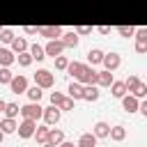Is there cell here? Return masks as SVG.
Returning <instances> with one entry per match:
<instances>
[{"label": "cell", "mask_w": 147, "mask_h": 147, "mask_svg": "<svg viewBox=\"0 0 147 147\" xmlns=\"http://www.w3.org/2000/svg\"><path fill=\"white\" fill-rule=\"evenodd\" d=\"M25 94H28V99H30V101H39V99H41V94H44V87H39V85L34 83L32 87H28V92H25Z\"/></svg>", "instance_id": "obj_27"}, {"label": "cell", "mask_w": 147, "mask_h": 147, "mask_svg": "<svg viewBox=\"0 0 147 147\" xmlns=\"http://www.w3.org/2000/svg\"><path fill=\"white\" fill-rule=\"evenodd\" d=\"M48 142H53V145L64 142V131H62V129H51V133H48Z\"/></svg>", "instance_id": "obj_28"}, {"label": "cell", "mask_w": 147, "mask_h": 147, "mask_svg": "<svg viewBox=\"0 0 147 147\" xmlns=\"http://www.w3.org/2000/svg\"><path fill=\"white\" fill-rule=\"evenodd\" d=\"M23 32H25V34H39V25H37V28H34V25H25Z\"/></svg>", "instance_id": "obj_39"}, {"label": "cell", "mask_w": 147, "mask_h": 147, "mask_svg": "<svg viewBox=\"0 0 147 147\" xmlns=\"http://www.w3.org/2000/svg\"><path fill=\"white\" fill-rule=\"evenodd\" d=\"M39 34L46 37V39H60L64 32L60 25H39Z\"/></svg>", "instance_id": "obj_10"}, {"label": "cell", "mask_w": 147, "mask_h": 147, "mask_svg": "<svg viewBox=\"0 0 147 147\" xmlns=\"http://www.w3.org/2000/svg\"><path fill=\"white\" fill-rule=\"evenodd\" d=\"M92 133H94L96 138H108V136H110V124L103 122V119H99V122L92 126Z\"/></svg>", "instance_id": "obj_14"}, {"label": "cell", "mask_w": 147, "mask_h": 147, "mask_svg": "<svg viewBox=\"0 0 147 147\" xmlns=\"http://www.w3.org/2000/svg\"><path fill=\"white\" fill-rule=\"evenodd\" d=\"M138 80H140V78H138V76H136V74H131V76H129V78H126V80H124V83H126V90H129V92H131V90H133V87H136V83H138Z\"/></svg>", "instance_id": "obj_38"}, {"label": "cell", "mask_w": 147, "mask_h": 147, "mask_svg": "<svg viewBox=\"0 0 147 147\" xmlns=\"http://www.w3.org/2000/svg\"><path fill=\"white\" fill-rule=\"evenodd\" d=\"M14 76H16V74H11L9 67H0V85H9Z\"/></svg>", "instance_id": "obj_30"}, {"label": "cell", "mask_w": 147, "mask_h": 147, "mask_svg": "<svg viewBox=\"0 0 147 147\" xmlns=\"http://www.w3.org/2000/svg\"><path fill=\"white\" fill-rule=\"evenodd\" d=\"M76 145H78V147H96V136H94V133H83Z\"/></svg>", "instance_id": "obj_21"}, {"label": "cell", "mask_w": 147, "mask_h": 147, "mask_svg": "<svg viewBox=\"0 0 147 147\" xmlns=\"http://www.w3.org/2000/svg\"><path fill=\"white\" fill-rule=\"evenodd\" d=\"M28 51L32 53V57H34L37 62H41V60L46 57V48H44V46H39V44H32V46H30Z\"/></svg>", "instance_id": "obj_25"}, {"label": "cell", "mask_w": 147, "mask_h": 147, "mask_svg": "<svg viewBox=\"0 0 147 147\" xmlns=\"http://www.w3.org/2000/svg\"><path fill=\"white\" fill-rule=\"evenodd\" d=\"M34 83H37L39 87L48 90V87L55 85V76H53L48 69H37V74H34Z\"/></svg>", "instance_id": "obj_3"}, {"label": "cell", "mask_w": 147, "mask_h": 147, "mask_svg": "<svg viewBox=\"0 0 147 147\" xmlns=\"http://www.w3.org/2000/svg\"><path fill=\"white\" fill-rule=\"evenodd\" d=\"M110 140H115V142H122L124 138H126V129L122 126V124H115V126H110V136H108Z\"/></svg>", "instance_id": "obj_19"}, {"label": "cell", "mask_w": 147, "mask_h": 147, "mask_svg": "<svg viewBox=\"0 0 147 147\" xmlns=\"http://www.w3.org/2000/svg\"><path fill=\"white\" fill-rule=\"evenodd\" d=\"M136 30L138 28H133V25H117V32L122 37H136Z\"/></svg>", "instance_id": "obj_32"}, {"label": "cell", "mask_w": 147, "mask_h": 147, "mask_svg": "<svg viewBox=\"0 0 147 147\" xmlns=\"http://www.w3.org/2000/svg\"><path fill=\"white\" fill-rule=\"evenodd\" d=\"M60 117H62V110H60V106H48V108H44V122L48 124V126H53V124H57L60 122Z\"/></svg>", "instance_id": "obj_5"}, {"label": "cell", "mask_w": 147, "mask_h": 147, "mask_svg": "<svg viewBox=\"0 0 147 147\" xmlns=\"http://www.w3.org/2000/svg\"><path fill=\"white\" fill-rule=\"evenodd\" d=\"M44 48H46V55H51V57L55 60L57 55H62V51H64L67 46H64L62 39H48V44H46Z\"/></svg>", "instance_id": "obj_7"}, {"label": "cell", "mask_w": 147, "mask_h": 147, "mask_svg": "<svg viewBox=\"0 0 147 147\" xmlns=\"http://www.w3.org/2000/svg\"><path fill=\"white\" fill-rule=\"evenodd\" d=\"M103 69H108V71H115L119 64H122V57H119V53H115V51H110V53H106L103 55Z\"/></svg>", "instance_id": "obj_8"}, {"label": "cell", "mask_w": 147, "mask_h": 147, "mask_svg": "<svg viewBox=\"0 0 147 147\" xmlns=\"http://www.w3.org/2000/svg\"><path fill=\"white\" fill-rule=\"evenodd\" d=\"M110 94H113L115 99H122L124 94H129V90H126V83H124V80H115V83L110 85Z\"/></svg>", "instance_id": "obj_16"}, {"label": "cell", "mask_w": 147, "mask_h": 147, "mask_svg": "<svg viewBox=\"0 0 147 147\" xmlns=\"http://www.w3.org/2000/svg\"><path fill=\"white\" fill-rule=\"evenodd\" d=\"M122 108L126 113H140V99L133 94H124L122 96Z\"/></svg>", "instance_id": "obj_9"}, {"label": "cell", "mask_w": 147, "mask_h": 147, "mask_svg": "<svg viewBox=\"0 0 147 147\" xmlns=\"http://www.w3.org/2000/svg\"><path fill=\"white\" fill-rule=\"evenodd\" d=\"M113 83H115V78H113V71H108V69L99 71V76H96V85H99V87H110Z\"/></svg>", "instance_id": "obj_15"}, {"label": "cell", "mask_w": 147, "mask_h": 147, "mask_svg": "<svg viewBox=\"0 0 147 147\" xmlns=\"http://www.w3.org/2000/svg\"><path fill=\"white\" fill-rule=\"evenodd\" d=\"M14 41V32L9 28H2L0 30V44H11Z\"/></svg>", "instance_id": "obj_34"}, {"label": "cell", "mask_w": 147, "mask_h": 147, "mask_svg": "<svg viewBox=\"0 0 147 147\" xmlns=\"http://www.w3.org/2000/svg\"><path fill=\"white\" fill-rule=\"evenodd\" d=\"M34 131H37V119H23L18 122V138L28 140V138H34Z\"/></svg>", "instance_id": "obj_4"}, {"label": "cell", "mask_w": 147, "mask_h": 147, "mask_svg": "<svg viewBox=\"0 0 147 147\" xmlns=\"http://www.w3.org/2000/svg\"><path fill=\"white\" fill-rule=\"evenodd\" d=\"M96 30H99V32H101V34H108V32H110V28H108V25H99V28H96Z\"/></svg>", "instance_id": "obj_42"}, {"label": "cell", "mask_w": 147, "mask_h": 147, "mask_svg": "<svg viewBox=\"0 0 147 147\" xmlns=\"http://www.w3.org/2000/svg\"><path fill=\"white\" fill-rule=\"evenodd\" d=\"M9 90L14 94H25L28 92V78L25 76H14L11 83H9Z\"/></svg>", "instance_id": "obj_11"}, {"label": "cell", "mask_w": 147, "mask_h": 147, "mask_svg": "<svg viewBox=\"0 0 147 147\" xmlns=\"http://www.w3.org/2000/svg\"><path fill=\"white\" fill-rule=\"evenodd\" d=\"M80 69H83V62H76V60H74V62H69V67H67V71H69V74L74 76V80L78 78V74H80Z\"/></svg>", "instance_id": "obj_33"}, {"label": "cell", "mask_w": 147, "mask_h": 147, "mask_svg": "<svg viewBox=\"0 0 147 147\" xmlns=\"http://www.w3.org/2000/svg\"><path fill=\"white\" fill-rule=\"evenodd\" d=\"M129 94H133V96H138V99H145V96H147V83L138 80V83H136V87H133Z\"/></svg>", "instance_id": "obj_29"}, {"label": "cell", "mask_w": 147, "mask_h": 147, "mask_svg": "<svg viewBox=\"0 0 147 147\" xmlns=\"http://www.w3.org/2000/svg\"><path fill=\"white\" fill-rule=\"evenodd\" d=\"M57 147H78V145H74V142H67V140H64V142H60Z\"/></svg>", "instance_id": "obj_43"}, {"label": "cell", "mask_w": 147, "mask_h": 147, "mask_svg": "<svg viewBox=\"0 0 147 147\" xmlns=\"http://www.w3.org/2000/svg\"><path fill=\"white\" fill-rule=\"evenodd\" d=\"M21 117L23 119H39V117H44V108L39 106V101H30V103L21 106Z\"/></svg>", "instance_id": "obj_1"}, {"label": "cell", "mask_w": 147, "mask_h": 147, "mask_svg": "<svg viewBox=\"0 0 147 147\" xmlns=\"http://www.w3.org/2000/svg\"><path fill=\"white\" fill-rule=\"evenodd\" d=\"M140 113L147 117V99H145V101H140Z\"/></svg>", "instance_id": "obj_41"}, {"label": "cell", "mask_w": 147, "mask_h": 147, "mask_svg": "<svg viewBox=\"0 0 147 147\" xmlns=\"http://www.w3.org/2000/svg\"><path fill=\"white\" fill-rule=\"evenodd\" d=\"M76 32H78V34H90V32H92V28H90V25H78V28H76Z\"/></svg>", "instance_id": "obj_40"}, {"label": "cell", "mask_w": 147, "mask_h": 147, "mask_svg": "<svg viewBox=\"0 0 147 147\" xmlns=\"http://www.w3.org/2000/svg\"><path fill=\"white\" fill-rule=\"evenodd\" d=\"M48 133H51V129H48V124H41V126H37V131H34V138H37V142H48Z\"/></svg>", "instance_id": "obj_24"}, {"label": "cell", "mask_w": 147, "mask_h": 147, "mask_svg": "<svg viewBox=\"0 0 147 147\" xmlns=\"http://www.w3.org/2000/svg\"><path fill=\"white\" fill-rule=\"evenodd\" d=\"M96 76H99V71H94L92 64H83V69H80L76 80L83 83V85H96Z\"/></svg>", "instance_id": "obj_2"}, {"label": "cell", "mask_w": 147, "mask_h": 147, "mask_svg": "<svg viewBox=\"0 0 147 147\" xmlns=\"http://www.w3.org/2000/svg\"><path fill=\"white\" fill-rule=\"evenodd\" d=\"M16 62H18L21 67H30V64L34 62V57H32V53H30V51H23V53H18V55H16Z\"/></svg>", "instance_id": "obj_26"}, {"label": "cell", "mask_w": 147, "mask_h": 147, "mask_svg": "<svg viewBox=\"0 0 147 147\" xmlns=\"http://www.w3.org/2000/svg\"><path fill=\"white\" fill-rule=\"evenodd\" d=\"M0 147H2V145H0Z\"/></svg>", "instance_id": "obj_48"}, {"label": "cell", "mask_w": 147, "mask_h": 147, "mask_svg": "<svg viewBox=\"0 0 147 147\" xmlns=\"http://www.w3.org/2000/svg\"><path fill=\"white\" fill-rule=\"evenodd\" d=\"M16 115H21V106H18V103H9V101H7L5 117H16Z\"/></svg>", "instance_id": "obj_31"}, {"label": "cell", "mask_w": 147, "mask_h": 147, "mask_svg": "<svg viewBox=\"0 0 147 147\" xmlns=\"http://www.w3.org/2000/svg\"><path fill=\"white\" fill-rule=\"evenodd\" d=\"M0 129H2L5 133H16V131H18L16 117H5V119H0Z\"/></svg>", "instance_id": "obj_17"}, {"label": "cell", "mask_w": 147, "mask_h": 147, "mask_svg": "<svg viewBox=\"0 0 147 147\" xmlns=\"http://www.w3.org/2000/svg\"><path fill=\"white\" fill-rule=\"evenodd\" d=\"M67 67H69V60H67L64 55H57V57H55V69H60V71H67Z\"/></svg>", "instance_id": "obj_35"}, {"label": "cell", "mask_w": 147, "mask_h": 147, "mask_svg": "<svg viewBox=\"0 0 147 147\" xmlns=\"http://www.w3.org/2000/svg\"><path fill=\"white\" fill-rule=\"evenodd\" d=\"M83 99H85V101H96V99H99V85H85Z\"/></svg>", "instance_id": "obj_20"}, {"label": "cell", "mask_w": 147, "mask_h": 147, "mask_svg": "<svg viewBox=\"0 0 147 147\" xmlns=\"http://www.w3.org/2000/svg\"><path fill=\"white\" fill-rule=\"evenodd\" d=\"M9 46H11V51H14V53H16V55H18V53H23V51H28V48H30V46H28V41H25V39H23V37H14V41H11V44H9Z\"/></svg>", "instance_id": "obj_22"}, {"label": "cell", "mask_w": 147, "mask_h": 147, "mask_svg": "<svg viewBox=\"0 0 147 147\" xmlns=\"http://www.w3.org/2000/svg\"><path fill=\"white\" fill-rule=\"evenodd\" d=\"M103 55H106V53H103L101 48H92V51L87 53V62H90V64L94 67V64H99V62H103Z\"/></svg>", "instance_id": "obj_23"}, {"label": "cell", "mask_w": 147, "mask_h": 147, "mask_svg": "<svg viewBox=\"0 0 147 147\" xmlns=\"http://www.w3.org/2000/svg\"><path fill=\"white\" fill-rule=\"evenodd\" d=\"M62 101H64V94L62 92H51V103L53 106H60Z\"/></svg>", "instance_id": "obj_37"}, {"label": "cell", "mask_w": 147, "mask_h": 147, "mask_svg": "<svg viewBox=\"0 0 147 147\" xmlns=\"http://www.w3.org/2000/svg\"><path fill=\"white\" fill-rule=\"evenodd\" d=\"M83 90H85V85H83V83H78V80H71V83H69V87H67L69 96H71V99H76V101H80V99H83Z\"/></svg>", "instance_id": "obj_13"}, {"label": "cell", "mask_w": 147, "mask_h": 147, "mask_svg": "<svg viewBox=\"0 0 147 147\" xmlns=\"http://www.w3.org/2000/svg\"><path fill=\"white\" fill-rule=\"evenodd\" d=\"M133 39H136V46H133V48H136V53L145 55V53H147V28H138Z\"/></svg>", "instance_id": "obj_6"}, {"label": "cell", "mask_w": 147, "mask_h": 147, "mask_svg": "<svg viewBox=\"0 0 147 147\" xmlns=\"http://www.w3.org/2000/svg\"><path fill=\"white\" fill-rule=\"evenodd\" d=\"M41 147H57V145H53V142H44Z\"/></svg>", "instance_id": "obj_46"}, {"label": "cell", "mask_w": 147, "mask_h": 147, "mask_svg": "<svg viewBox=\"0 0 147 147\" xmlns=\"http://www.w3.org/2000/svg\"><path fill=\"white\" fill-rule=\"evenodd\" d=\"M5 136H7V133H5L2 129H0V145H2V140H5Z\"/></svg>", "instance_id": "obj_45"}, {"label": "cell", "mask_w": 147, "mask_h": 147, "mask_svg": "<svg viewBox=\"0 0 147 147\" xmlns=\"http://www.w3.org/2000/svg\"><path fill=\"white\" fill-rule=\"evenodd\" d=\"M5 108H7V101H5V99H0V113H5Z\"/></svg>", "instance_id": "obj_44"}, {"label": "cell", "mask_w": 147, "mask_h": 147, "mask_svg": "<svg viewBox=\"0 0 147 147\" xmlns=\"http://www.w3.org/2000/svg\"><path fill=\"white\" fill-rule=\"evenodd\" d=\"M14 62H16V53L11 48L0 46V67H11Z\"/></svg>", "instance_id": "obj_12"}, {"label": "cell", "mask_w": 147, "mask_h": 147, "mask_svg": "<svg viewBox=\"0 0 147 147\" xmlns=\"http://www.w3.org/2000/svg\"><path fill=\"white\" fill-rule=\"evenodd\" d=\"M78 37H80V34H78L76 30H71V32H64L60 39L64 41V46H67V48H76V46H78Z\"/></svg>", "instance_id": "obj_18"}, {"label": "cell", "mask_w": 147, "mask_h": 147, "mask_svg": "<svg viewBox=\"0 0 147 147\" xmlns=\"http://www.w3.org/2000/svg\"><path fill=\"white\" fill-rule=\"evenodd\" d=\"M74 106H76V99H71V96H64V101L60 103V110H74Z\"/></svg>", "instance_id": "obj_36"}, {"label": "cell", "mask_w": 147, "mask_h": 147, "mask_svg": "<svg viewBox=\"0 0 147 147\" xmlns=\"http://www.w3.org/2000/svg\"><path fill=\"white\" fill-rule=\"evenodd\" d=\"M0 30H2V25H0Z\"/></svg>", "instance_id": "obj_47"}]
</instances>
